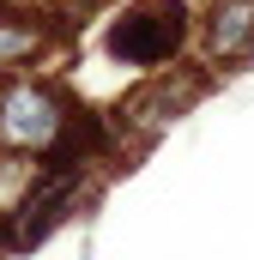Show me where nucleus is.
Returning a JSON list of instances; mask_svg holds the SVG:
<instances>
[{"label": "nucleus", "mask_w": 254, "mask_h": 260, "mask_svg": "<svg viewBox=\"0 0 254 260\" xmlns=\"http://www.w3.org/2000/svg\"><path fill=\"white\" fill-rule=\"evenodd\" d=\"M67 127H73V109H67L49 85H6L0 91V145L6 151L49 157Z\"/></svg>", "instance_id": "nucleus-1"}, {"label": "nucleus", "mask_w": 254, "mask_h": 260, "mask_svg": "<svg viewBox=\"0 0 254 260\" xmlns=\"http://www.w3.org/2000/svg\"><path fill=\"white\" fill-rule=\"evenodd\" d=\"M182 43H188V18H182L176 0H164V6H133V12H121V18L109 24V55L127 61V67H164V61H176Z\"/></svg>", "instance_id": "nucleus-2"}, {"label": "nucleus", "mask_w": 254, "mask_h": 260, "mask_svg": "<svg viewBox=\"0 0 254 260\" xmlns=\"http://www.w3.org/2000/svg\"><path fill=\"white\" fill-rule=\"evenodd\" d=\"M194 97H200V79H182V85H176V79H164V85H151L145 97H133V103H127V127L139 133V139H151L157 127H170Z\"/></svg>", "instance_id": "nucleus-3"}, {"label": "nucleus", "mask_w": 254, "mask_h": 260, "mask_svg": "<svg viewBox=\"0 0 254 260\" xmlns=\"http://www.w3.org/2000/svg\"><path fill=\"white\" fill-rule=\"evenodd\" d=\"M206 43L218 61H236L254 49V0H218L212 6V24H206Z\"/></svg>", "instance_id": "nucleus-4"}, {"label": "nucleus", "mask_w": 254, "mask_h": 260, "mask_svg": "<svg viewBox=\"0 0 254 260\" xmlns=\"http://www.w3.org/2000/svg\"><path fill=\"white\" fill-rule=\"evenodd\" d=\"M37 49H43V30H37V24H6V18H0V67L30 61Z\"/></svg>", "instance_id": "nucleus-5"}]
</instances>
